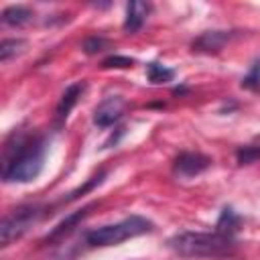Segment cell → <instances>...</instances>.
I'll return each instance as SVG.
<instances>
[{"mask_svg":"<svg viewBox=\"0 0 260 260\" xmlns=\"http://www.w3.org/2000/svg\"><path fill=\"white\" fill-rule=\"evenodd\" d=\"M47 154V138L26 132H14L4 146L2 179L4 183H28L43 171Z\"/></svg>","mask_w":260,"mask_h":260,"instance_id":"1","label":"cell"},{"mask_svg":"<svg viewBox=\"0 0 260 260\" xmlns=\"http://www.w3.org/2000/svg\"><path fill=\"white\" fill-rule=\"evenodd\" d=\"M167 246L183 258H228L236 252L238 242L217 232H179L167 240Z\"/></svg>","mask_w":260,"mask_h":260,"instance_id":"2","label":"cell"},{"mask_svg":"<svg viewBox=\"0 0 260 260\" xmlns=\"http://www.w3.org/2000/svg\"><path fill=\"white\" fill-rule=\"evenodd\" d=\"M152 228L154 225H152L150 219H146L142 215H130V217H124L118 223H110V225H102V228L91 230L85 236V242H87V246H93V248L118 246L124 240H130V238L152 232Z\"/></svg>","mask_w":260,"mask_h":260,"instance_id":"3","label":"cell"},{"mask_svg":"<svg viewBox=\"0 0 260 260\" xmlns=\"http://www.w3.org/2000/svg\"><path fill=\"white\" fill-rule=\"evenodd\" d=\"M41 217L39 205H18L12 211H8L0 225V242L2 246H10L14 240L24 236L28 228Z\"/></svg>","mask_w":260,"mask_h":260,"instance_id":"4","label":"cell"},{"mask_svg":"<svg viewBox=\"0 0 260 260\" xmlns=\"http://www.w3.org/2000/svg\"><path fill=\"white\" fill-rule=\"evenodd\" d=\"M209 167H211V158L201 154V152H181L173 160V173L183 177V179H191L195 175H201Z\"/></svg>","mask_w":260,"mask_h":260,"instance_id":"5","label":"cell"},{"mask_svg":"<svg viewBox=\"0 0 260 260\" xmlns=\"http://www.w3.org/2000/svg\"><path fill=\"white\" fill-rule=\"evenodd\" d=\"M124 98L120 95H110L106 100H102L95 110H93V124L100 128H108L114 122H118L124 114Z\"/></svg>","mask_w":260,"mask_h":260,"instance_id":"6","label":"cell"},{"mask_svg":"<svg viewBox=\"0 0 260 260\" xmlns=\"http://www.w3.org/2000/svg\"><path fill=\"white\" fill-rule=\"evenodd\" d=\"M236 37V30H205L191 43V49L195 53H219Z\"/></svg>","mask_w":260,"mask_h":260,"instance_id":"7","label":"cell"},{"mask_svg":"<svg viewBox=\"0 0 260 260\" xmlns=\"http://www.w3.org/2000/svg\"><path fill=\"white\" fill-rule=\"evenodd\" d=\"M95 207V203H89V205H85V207H81V209H77V211H73V213H69L65 219H61L49 234H47V238H45V242H55V240H61L63 236H67V234H71L75 228H77V223H81L87 215H89V209H93Z\"/></svg>","mask_w":260,"mask_h":260,"instance_id":"8","label":"cell"},{"mask_svg":"<svg viewBox=\"0 0 260 260\" xmlns=\"http://www.w3.org/2000/svg\"><path fill=\"white\" fill-rule=\"evenodd\" d=\"M150 12V4L148 2H140V0H132L126 4V18H124V30L126 32H138L142 28V24L146 22Z\"/></svg>","mask_w":260,"mask_h":260,"instance_id":"9","label":"cell"},{"mask_svg":"<svg viewBox=\"0 0 260 260\" xmlns=\"http://www.w3.org/2000/svg\"><path fill=\"white\" fill-rule=\"evenodd\" d=\"M83 89H85V83H83V81H75V83H71V85L65 87V91H63V95H61V100H59V104H57V120H59V122L67 120L69 112H71L73 106L79 102Z\"/></svg>","mask_w":260,"mask_h":260,"instance_id":"10","label":"cell"},{"mask_svg":"<svg viewBox=\"0 0 260 260\" xmlns=\"http://www.w3.org/2000/svg\"><path fill=\"white\" fill-rule=\"evenodd\" d=\"M240 225H242V217L234 211V207H223L221 213H219V217H217L215 232L234 238V234L240 230Z\"/></svg>","mask_w":260,"mask_h":260,"instance_id":"11","label":"cell"},{"mask_svg":"<svg viewBox=\"0 0 260 260\" xmlns=\"http://www.w3.org/2000/svg\"><path fill=\"white\" fill-rule=\"evenodd\" d=\"M32 10L28 6H22V4H16V6H8L4 12H2V22L8 24V26H24L32 20Z\"/></svg>","mask_w":260,"mask_h":260,"instance_id":"12","label":"cell"},{"mask_svg":"<svg viewBox=\"0 0 260 260\" xmlns=\"http://www.w3.org/2000/svg\"><path fill=\"white\" fill-rule=\"evenodd\" d=\"M146 77H148V81H150L152 85H160V83L173 81L175 71L169 69V67L162 65V63H158V61H150V63L146 65Z\"/></svg>","mask_w":260,"mask_h":260,"instance_id":"13","label":"cell"},{"mask_svg":"<svg viewBox=\"0 0 260 260\" xmlns=\"http://www.w3.org/2000/svg\"><path fill=\"white\" fill-rule=\"evenodd\" d=\"M24 47H26V43L22 39H4L0 45V61L2 63L10 61L12 57L20 55L24 51Z\"/></svg>","mask_w":260,"mask_h":260,"instance_id":"14","label":"cell"},{"mask_svg":"<svg viewBox=\"0 0 260 260\" xmlns=\"http://www.w3.org/2000/svg\"><path fill=\"white\" fill-rule=\"evenodd\" d=\"M104 177H106V171H100L98 175H93V177H89L79 189H75V191H71L69 193V197L65 199V201H73V199H77V197H81V195H85V193H89L91 189H95L98 185H102V181H104Z\"/></svg>","mask_w":260,"mask_h":260,"instance_id":"15","label":"cell"},{"mask_svg":"<svg viewBox=\"0 0 260 260\" xmlns=\"http://www.w3.org/2000/svg\"><path fill=\"white\" fill-rule=\"evenodd\" d=\"M242 87L250 91H260V61L256 59L250 67V71L242 77Z\"/></svg>","mask_w":260,"mask_h":260,"instance_id":"16","label":"cell"},{"mask_svg":"<svg viewBox=\"0 0 260 260\" xmlns=\"http://www.w3.org/2000/svg\"><path fill=\"white\" fill-rule=\"evenodd\" d=\"M236 158L240 165H252V162L260 160V144H248V146L238 148Z\"/></svg>","mask_w":260,"mask_h":260,"instance_id":"17","label":"cell"},{"mask_svg":"<svg viewBox=\"0 0 260 260\" xmlns=\"http://www.w3.org/2000/svg\"><path fill=\"white\" fill-rule=\"evenodd\" d=\"M81 47H83V51H85L87 55H98V53L110 49V41L104 39V37H87Z\"/></svg>","mask_w":260,"mask_h":260,"instance_id":"18","label":"cell"},{"mask_svg":"<svg viewBox=\"0 0 260 260\" xmlns=\"http://www.w3.org/2000/svg\"><path fill=\"white\" fill-rule=\"evenodd\" d=\"M134 65V59L130 57H124V55H110L102 61V67L104 69H128Z\"/></svg>","mask_w":260,"mask_h":260,"instance_id":"19","label":"cell"}]
</instances>
